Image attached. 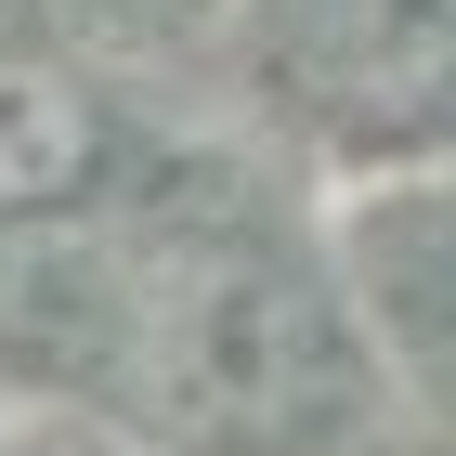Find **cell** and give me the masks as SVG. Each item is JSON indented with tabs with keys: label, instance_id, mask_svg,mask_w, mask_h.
Masks as SVG:
<instances>
[{
	"label": "cell",
	"instance_id": "3",
	"mask_svg": "<svg viewBox=\"0 0 456 456\" xmlns=\"http://www.w3.org/2000/svg\"><path fill=\"white\" fill-rule=\"evenodd\" d=\"M430 13H444V27H456V0H430Z\"/></svg>",
	"mask_w": 456,
	"mask_h": 456
},
{
	"label": "cell",
	"instance_id": "1",
	"mask_svg": "<svg viewBox=\"0 0 456 456\" xmlns=\"http://www.w3.org/2000/svg\"><path fill=\"white\" fill-rule=\"evenodd\" d=\"M118 379L143 418H183L248 456H300V430L339 404V339L287 261L235 235H170L118 274Z\"/></svg>",
	"mask_w": 456,
	"mask_h": 456
},
{
	"label": "cell",
	"instance_id": "4",
	"mask_svg": "<svg viewBox=\"0 0 456 456\" xmlns=\"http://www.w3.org/2000/svg\"><path fill=\"white\" fill-rule=\"evenodd\" d=\"M300 456H314V444H300Z\"/></svg>",
	"mask_w": 456,
	"mask_h": 456
},
{
	"label": "cell",
	"instance_id": "2",
	"mask_svg": "<svg viewBox=\"0 0 456 456\" xmlns=\"http://www.w3.org/2000/svg\"><path fill=\"white\" fill-rule=\"evenodd\" d=\"M92 170H105V105H92V78L53 66V53H0V222L66 209Z\"/></svg>",
	"mask_w": 456,
	"mask_h": 456
}]
</instances>
